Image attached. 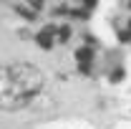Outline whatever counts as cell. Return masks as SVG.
<instances>
[{
	"label": "cell",
	"instance_id": "1",
	"mask_svg": "<svg viewBox=\"0 0 131 129\" xmlns=\"http://www.w3.org/2000/svg\"><path fill=\"white\" fill-rule=\"evenodd\" d=\"M5 71H8V76L15 81V86L28 99L33 94H38V89L43 86V76H40V71L33 63H13V66H8Z\"/></svg>",
	"mask_w": 131,
	"mask_h": 129
},
{
	"label": "cell",
	"instance_id": "2",
	"mask_svg": "<svg viewBox=\"0 0 131 129\" xmlns=\"http://www.w3.org/2000/svg\"><path fill=\"white\" fill-rule=\"evenodd\" d=\"M30 99L15 86V81L8 76V71H0V104L5 109H18V106H23Z\"/></svg>",
	"mask_w": 131,
	"mask_h": 129
},
{
	"label": "cell",
	"instance_id": "3",
	"mask_svg": "<svg viewBox=\"0 0 131 129\" xmlns=\"http://www.w3.org/2000/svg\"><path fill=\"white\" fill-rule=\"evenodd\" d=\"M38 43H40L43 48H50V46H53V33L50 31H40L38 33Z\"/></svg>",
	"mask_w": 131,
	"mask_h": 129
},
{
	"label": "cell",
	"instance_id": "4",
	"mask_svg": "<svg viewBox=\"0 0 131 129\" xmlns=\"http://www.w3.org/2000/svg\"><path fill=\"white\" fill-rule=\"evenodd\" d=\"M76 56H78V61H81V63H88V58H91V48H78Z\"/></svg>",
	"mask_w": 131,
	"mask_h": 129
}]
</instances>
